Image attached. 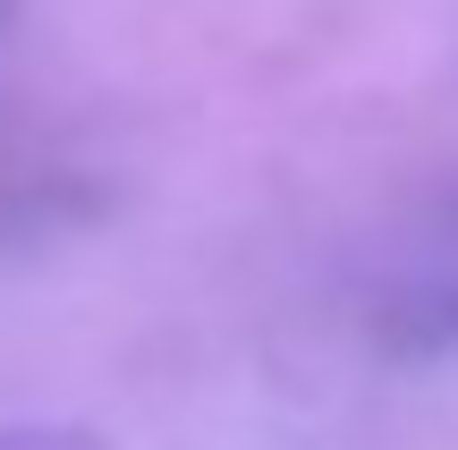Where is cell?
<instances>
[{"label": "cell", "instance_id": "obj_1", "mask_svg": "<svg viewBox=\"0 0 458 450\" xmlns=\"http://www.w3.org/2000/svg\"><path fill=\"white\" fill-rule=\"evenodd\" d=\"M450 323H458V306H450Z\"/></svg>", "mask_w": 458, "mask_h": 450}]
</instances>
